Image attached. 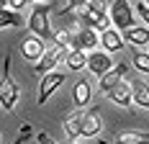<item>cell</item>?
Returning <instances> with one entry per match:
<instances>
[{"label":"cell","mask_w":149,"mask_h":144,"mask_svg":"<svg viewBox=\"0 0 149 144\" xmlns=\"http://www.w3.org/2000/svg\"><path fill=\"white\" fill-rule=\"evenodd\" d=\"M52 10H54V3L46 0V3H36L29 15V31L36 34L39 39H44V41H54L57 39V31H52V21H49Z\"/></svg>","instance_id":"6da1fadb"},{"label":"cell","mask_w":149,"mask_h":144,"mask_svg":"<svg viewBox=\"0 0 149 144\" xmlns=\"http://www.w3.org/2000/svg\"><path fill=\"white\" fill-rule=\"evenodd\" d=\"M18 101H21V87H18V82L10 75V54H5V59H3V75H0V106L10 113V111H15Z\"/></svg>","instance_id":"7a4b0ae2"},{"label":"cell","mask_w":149,"mask_h":144,"mask_svg":"<svg viewBox=\"0 0 149 144\" xmlns=\"http://www.w3.org/2000/svg\"><path fill=\"white\" fill-rule=\"evenodd\" d=\"M80 21L82 26L95 31H103L111 26V15H108V0H90L88 5H82L80 10Z\"/></svg>","instance_id":"3957f363"},{"label":"cell","mask_w":149,"mask_h":144,"mask_svg":"<svg viewBox=\"0 0 149 144\" xmlns=\"http://www.w3.org/2000/svg\"><path fill=\"white\" fill-rule=\"evenodd\" d=\"M108 15H111L113 29L118 31H126L134 26V8L129 5V0H113V5L108 8Z\"/></svg>","instance_id":"277c9868"},{"label":"cell","mask_w":149,"mask_h":144,"mask_svg":"<svg viewBox=\"0 0 149 144\" xmlns=\"http://www.w3.org/2000/svg\"><path fill=\"white\" fill-rule=\"evenodd\" d=\"M100 44V34L95 29L88 26H80L77 31L70 34V49H80V52H93L95 46Z\"/></svg>","instance_id":"5b68a950"},{"label":"cell","mask_w":149,"mask_h":144,"mask_svg":"<svg viewBox=\"0 0 149 144\" xmlns=\"http://www.w3.org/2000/svg\"><path fill=\"white\" fill-rule=\"evenodd\" d=\"M67 52H70V49H64V46H59V44L49 46V49L44 52V57H41L39 62H36V64H33V72H36V75H46V72H54V67H57L59 62H64Z\"/></svg>","instance_id":"8992f818"},{"label":"cell","mask_w":149,"mask_h":144,"mask_svg":"<svg viewBox=\"0 0 149 144\" xmlns=\"http://www.w3.org/2000/svg\"><path fill=\"white\" fill-rule=\"evenodd\" d=\"M67 75L70 72H46V75H41V82H39V95H36V103L39 106H44L52 95H54V90L67 80Z\"/></svg>","instance_id":"52a82bcc"},{"label":"cell","mask_w":149,"mask_h":144,"mask_svg":"<svg viewBox=\"0 0 149 144\" xmlns=\"http://www.w3.org/2000/svg\"><path fill=\"white\" fill-rule=\"evenodd\" d=\"M46 49H49V46H46L44 39H39L36 34H29V36L21 41V57L26 59V62H33V64H36L39 59L44 57Z\"/></svg>","instance_id":"ba28073f"},{"label":"cell","mask_w":149,"mask_h":144,"mask_svg":"<svg viewBox=\"0 0 149 144\" xmlns=\"http://www.w3.org/2000/svg\"><path fill=\"white\" fill-rule=\"evenodd\" d=\"M88 70L100 80L108 70H113V59L108 52H90L88 54Z\"/></svg>","instance_id":"9c48e42d"},{"label":"cell","mask_w":149,"mask_h":144,"mask_svg":"<svg viewBox=\"0 0 149 144\" xmlns=\"http://www.w3.org/2000/svg\"><path fill=\"white\" fill-rule=\"evenodd\" d=\"M105 95L113 103L123 106V108H131V106H134V93H131V82H129V80H121L118 85H113Z\"/></svg>","instance_id":"30bf717a"},{"label":"cell","mask_w":149,"mask_h":144,"mask_svg":"<svg viewBox=\"0 0 149 144\" xmlns=\"http://www.w3.org/2000/svg\"><path fill=\"white\" fill-rule=\"evenodd\" d=\"M100 34V46H103V52H108V54H113V52H121L123 49V36H121L118 29H113V26H108V29L98 31Z\"/></svg>","instance_id":"8fae6325"},{"label":"cell","mask_w":149,"mask_h":144,"mask_svg":"<svg viewBox=\"0 0 149 144\" xmlns=\"http://www.w3.org/2000/svg\"><path fill=\"white\" fill-rule=\"evenodd\" d=\"M82 116H85V111H72L64 118V124H62V129H64L70 142H77L82 136Z\"/></svg>","instance_id":"7c38bea8"},{"label":"cell","mask_w":149,"mask_h":144,"mask_svg":"<svg viewBox=\"0 0 149 144\" xmlns=\"http://www.w3.org/2000/svg\"><path fill=\"white\" fill-rule=\"evenodd\" d=\"M103 129V118L98 111H88V113L82 116V139H93V136H98Z\"/></svg>","instance_id":"4fadbf2b"},{"label":"cell","mask_w":149,"mask_h":144,"mask_svg":"<svg viewBox=\"0 0 149 144\" xmlns=\"http://www.w3.org/2000/svg\"><path fill=\"white\" fill-rule=\"evenodd\" d=\"M126 70H129V67H126L123 62H121V64H113V70H108L103 77H100V90L108 93L113 85H118L121 80H123V75H126Z\"/></svg>","instance_id":"5bb4252c"},{"label":"cell","mask_w":149,"mask_h":144,"mask_svg":"<svg viewBox=\"0 0 149 144\" xmlns=\"http://www.w3.org/2000/svg\"><path fill=\"white\" fill-rule=\"evenodd\" d=\"M113 144H149V131H136V129H123L116 134Z\"/></svg>","instance_id":"9a60e30c"},{"label":"cell","mask_w":149,"mask_h":144,"mask_svg":"<svg viewBox=\"0 0 149 144\" xmlns=\"http://www.w3.org/2000/svg\"><path fill=\"white\" fill-rule=\"evenodd\" d=\"M90 98H93V85H90L88 80H80L72 90V103L77 108H82V106H88Z\"/></svg>","instance_id":"2e32d148"},{"label":"cell","mask_w":149,"mask_h":144,"mask_svg":"<svg viewBox=\"0 0 149 144\" xmlns=\"http://www.w3.org/2000/svg\"><path fill=\"white\" fill-rule=\"evenodd\" d=\"M64 64L70 72H80L88 67V52H80V49H70L67 57H64Z\"/></svg>","instance_id":"e0dca14e"},{"label":"cell","mask_w":149,"mask_h":144,"mask_svg":"<svg viewBox=\"0 0 149 144\" xmlns=\"http://www.w3.org/2000/svg\"><path fill=\"white\" fill-rule=\"evenodd\" d=\"M23 26V15L13 8H0V31L3 29H18Z\"/></svg>","instance_id":"ac0fdd59"},{"label":"cell","mask_w":149,"mask_h":144,"mask_svg":"<svg viewBox=\"0 0 149 144\" xmlns=\"http://www.w3.org/2000/svg\"><path fill=\"white\" fill-rule=\"evenodd\" d=\"M123 41L134 44V46L149 44V29H144V26H131V29L123 31Z\"/></svg>","instance_id":"d6986e66"},{"label":"cell","mask_w":149,"mask_h":144,"mask_svg":"<svg viewBox=\"0 0 149 144\" xmlns=\"http://www.w3.org/2000/svg\"><path fill=\"white\" fill-rule=\"evenodd\" d=\"M131 93H134V103L139 108H149V85L144 80H134L131 82Z\"/></svg>","instance_id":"ffe728a7"},{"label":"cell","mask_w":149,"mask_h":144,"mask_svg":"<svg viewBox=\"0 0 149 144\" xmlns=\"http://www.w3.org/2000/svg\"><path fill=\"white\" fill-rule=\"evenodd\" d=\"M131 64L136 67V72L149 75V52H139V49H134V52H131Z\"/></svg>","instance_id":"44dd1931"},{"label":"cell","mask_w":149,"mask_h":144,"mask_svg":"<svg viewBox=\"0 0 149 144\" xmlns=\"http://www.w3.org/2000/svg\"><path fill=\"white\" fill-rule=\"evenodd\" d=\"M29 134H31V124H23V126L18 129V136H15L13 144H23L26 139H29Z\"/></svg>","instance_id":"7402d4cb"},{"label":"cell","mask_w":149,"mask_h":144,"mask_svg":"<svg viewBox=\"0 0 149 144\" xmlns=\"http://www.w3.org/2000/svg\"><path fill=\"white\" fill-rule=\"evenodd\" d=\"M134 10H139V15H141V18H144V21L149 23V5L144 3V0H139V3H136V8H134Z\"/></svg>","instance_id":"603a6c76"},{"label":"cell","mask_w":149,"mask_h":144,"mask_svg":"<svg viewBox=\"0 0 149 144\" xmlns=\"http://www.w3.org/2000/svg\"><path fill=\"white\" fill-rule=\"evenodd\" d=\"M90 0H67V8H70V10H80V8H82V5H88Z\"/></svg>","instance_id":"cb8c5ba5"},{"label":"cell","mask_w":149,"mask_h":144,"mask_svg":"<svg viewBox=\"0 0 149 144\" xmlns=\"http://www.w3.org/2000/svg\"><path fill=\"white\" fill-rule=\"evenodd\" d=\"M36 142H39V144H57L54 139H52V136H49V134H46V131H41V134H36Z\"/></svg>","instance_id":"d4e9b609"},{"label":"cell","mask_w":149,"mask_h":144,"mask_svg":"<svg viewBox=\"0 0 149 144\" xmlns=\"http://www.w3.org/2000/svg\"><path fill=\"white\" fill-rule=\"evenodd\" d=\"M0 8H10V0H0Z\"/></svg>","instance_id":"484cf974"},{"label":"cell","mask_w":149,"mask_h":144,"mask_svg":"<svg viewBox=\"0 0 149 144\" xmlns=\"http://www.w3.org/2000/svg\"><path fill=\"white\" fill-rule=\"evenodd\" d=\"M31 5H36V3H46V0H29Z\"/></svg>","instance_id":"4316f807"},{"label":"cell","mask_w":149,"mask_h":144,"mask_svg":"<svg viewBox=\"0 0 149 144\" xmlns=\"http://www.w3.org/2000/svg\"><path fill=\"white\" fill-rule=\"evenodd\" d=\"M67 144H77V142H70V139H67Z\"/></svg>","instance_id":"83f0119b"},{"label":"cell","mask_w":149,"mask_h":144,"mask_svg":"<svg viewBox=\"0 0 149 144\" xmlns=\"http://www.w3.org/2000/svg\"><path fill=\"white\" fill-rule=\"evenodd\" d=\"M98 144H108V142H103V139H100V142H98Z\"/></svg>","instance_id":"f1b7e54d"},{"label":"cell","mask_w":149,"mask_h":144,"mask_svg":"<svg viewBox=\"0 0 149 144\" xmlns=\"http://www.w3.org/2000/svg\"><path fill=\"white\" fill-rule=\"evenodd\" d=\"M0 142H3V134H0Z\"/></svg>","instance_id":"f546056e"},{"label":"cell","mask_w":149,"mask_h":144,"mask_svg":"<svg viewBox=\"0 0 149 144\" xmlns=\"http://www.w3.org/2000/svg\"><path fill=\"white\" fill-rule=\"evenodd\" d=\"M144 3H147V5H149V0H144Z\"/></svg>","instance_id":"4dcf8cb0"}]
</instances>
